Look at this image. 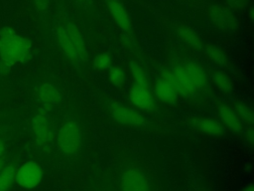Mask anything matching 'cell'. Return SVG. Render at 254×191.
I'll return each mask as SVG.
<instances>
[{"label":"cell","mask_w":254,"mask_h":191,"mask_svg":"<svg viewBox=\"0 0 254 191\" xmlns=\"http://www.w3.org/2000/svg\"><path fill=\"white\" fill-rule=\"evenodd\" d=\"M122 191H150L151 185L147 175L140 169L128 168L120 177Z\"/></svg>","instance_id":"6"},{"label":"cell","mask_w":254,"mask_h":191,"mask_svg":"<svg viewBox=\"0 0 254 191\" xmlns=\"http://www.w3.org/2000/svg\"><path fill=\"white\" fill-rule=\"evenodd\" d=\"M93 67L96 70H99V71L109 69L111 67V58H110V56L108 54H105V53L98 54L93 59Z\"/></svg>","instance_id":"24"},{"label":"cell","mask_w":254,"mask_h":191,"mask_svg":"<svg viewBox=\"0 0 254 191\" xmlns=\"http://www.w3.org/2000/svg\"><path fill=\"white\" fill-rule=\"evenodd\" d=\"M211 24L220 31L230 32L238 27V19L231 9L220 4H212L207 10Z\"/></svg>","instance_id":"4"},{"label":"cell","mask_w":254,"mask_h":191,"mask_svg":"<svg viewBox=\"0 0 254 191\" xmlns=\"http://www.w3.org/2000/svg\"><path fill=\"white\" fill-rule=\"evenodd\" d=\"M235 112L239 116L242 123L252 124L253 123V112L250 106L243 102L236 103L235 105Z\"/></svg>","instance_id":"22"},{"label":"cell","mask_w":254,"mask_h":191,"mask_svg":"<svg viewBox=\"0 0 254 191\" xmlns=\"http://www.w3.org/2000/svg\"><path fill=\"white\" fill-rule=\"evenodd\" d=\"M3 167H4V163H3V161L0 159V170H1Z\"/></svg>","instance_id":"30"},{"label":"cell","mask_w":254,"mask_h":191,"mask_svg":"<svg viewBox=\"0 0 254 191\" xmlns=\"http://www.w3.org/2000/svg\"><path fill=\"white\" fill-rule=\"evenodd\" d=\"M130 73L133 79L135 80V84L150 89L149 78L147 76V73L137 62L132 61L130 63Z\"/></svg>","instance_id":"19"},{"label":"cell","mask_w":254,"mask_h":191,"mask_svg":"<svg viewBox=\"0 0 254 191\" xmlns=\"http://www.w3.org/2000/svg\"><path fill=\"white\" fill-rule=\"evenodd\" d=\"M35 9L42 14H45L50 9V0H33Z\"/></svg>","instance_id":"26"},{"label":"cell","mask_w":254,"mask_h":191,"mask_svg":"<svg viewBox=\"0 0 254 191\" xmlns=\"http://www.w3.org/2000/svg\"><path fill=\"white\" fill-rule=\"evenodd\" d=\"M218 113L221 121L232 131L240 132L243 129V123L234 109L228 105H220L218 108Z\"/></svg>","instance_id":"14"},{"label":"cell","mask_w":254,"mask_h":191,"mask_svg":"<svg viewBox=\"0 0 254 191\" xmlns=\"http://www.w3.org/2000/svg\"><path fill=\"white\" fill-rule=\"evenodd\" d=\"M31 127L35 140L39 146H47L51 143L53 138V132L49 119L45 115H35L32 118Z\"/></svg>","instance_id":"9"},{"label":"cell","mask_w":254,"mask_h":191,"mask_svg":"<svg viewBox=\"0 0 254 191\" xmlns=\"http://www.w3.org/2000/svg\"><path fill=\"white\" fill-rule=\"evenodd\" d=\"M15 169L12 165L3 167L0 170V191H8L12 185Z\"/></svg>","instance_id":"21"},{"label":"cell","mask_w":254,"mask_h":191,"mask_svg":"<svg viewBox=\"0 0 254 191\" xmlns=\"http://www.w3.org/2000/svg\"><path fill=\"white\" fill-rule=\"evenodd\" d=\"M241 191H254V187L252 183H249L248 185H246Z\"/></svg>","instance_id":"28"},{"label":"cell","mask_w":254,"mask_h":191,"mask_svg":"<svg viewBox=\"0 0 254 191\" xmlns=\"http://www.w3.org/2000/svg\"><path fill=\"white\" fill-rule=\"evenodd\" d=\"M55 36L58 42L59 47L61 48L63 54L73 64H80L84 61V59L81 57L79 52L77 51L75 45L71 41L70 37L68 36L64 25H57L55 29Z\"/></svg>","instance_id":"8"},{"label":"cell","mask_w":254,"mask_h":191,"mask_svg":"<svg viewBox=\"0 0 254 191\" xmlns=\"http://www.w3.org/2000/svg\"><path fill=\"white\" fill-rule=\"evenodd\" d=\"M205 54L208 57V59L217 66L226 67L228 65V59L226 54L217 46L208 45L205 48Z\"/></svg>","instance_id":"18"},{"label":"cell","mask_w":254,"mask_h":191,"mask_svg":"<svg viewBox=\"0 0 254 191\" xmlns=\"http://www.w3.org/2000/svg\"><path fill=\"white\" fill-rule=\"evenodd\" d=\"M4 151H5V146H4L3 141L0 139V157L4 154Z\"/></svg>","instance_id":"29"},{"label":"cell","mask_w":254,"mask_h":191,"mask_svg":"<svg viewBox=\"0 0 254 191\" xmlns=\"http://www.w3.org/2000/svg\"><path fill=\"white\" fill-rule=\"evenodd\" d=\"M129 98L130 101L141 110L152 111L155 108L154 97L148 88L137 84L132 85L129 90Z\"/></svg>","instance_id":"10"},{"label":"cell","mask_w":254,"mask_h":191,"mask_svg":"<svg viewBox=\"0 0 254 191\" xmlns=\"http://www.w3.org/2000/svg\"><path fill=\"white\" fill-rule=\"evenodd\" d=\"M195 126L201 132L210 136H220L224 133L223 125L210 117H202L195 121Z\"/></svg>","instance_id":"15"},{"label":"cell","mask_w":254,"mask_h":191,"mask_svg":"<svg viewBox=\"0 0 254 191\" xmlns=\"http://www.w3.org/2000/svg\"><path fill=\"white\" fill-rule=\"evenodd\" d=\"M211 80L222 93H230L232 91V82L224 72H215L212 74Z\"/></svg>","instance_id":"20"},{"label":"cell","mask_w":254,"mask_h":191,"mask_svg":"<svg viewBox=\"0 0 254 191\" xmlns=\"http://www.w3.org/2000/svg\"><path fill=\"white\" fill-rule=\"evenodd\" d=\"M154 91H155V96L164 103L173 104V103H176L178 100L179 95L176 92V90L161 78H159L156 81Z\"/></svg>","instance_id":"13"},{"label":"cell","mask_w":254,"mask_h":191,"mask_svg":"<svg viewBox=\"0 0 254 191\" xmlns=\"http://www.w3.org/2000/svg\"><path fill=\"white\" fill-rule=\"evenodd\" d=\"M35 95L38 101L46 107L55 106L61 101V94L52 84H40L36 86Z\"/></svg>","instance_id":"11"},{"label":"cell","mask_w":254,"mask_h":191,"mask_svg":"<svg viewBox=\"0 0 254 191\" xmlns=\"http://www.w3.org/2000/svg\"><path fill=\"white\" fill-rule=\"evenodd\" d=\"M171 71L185 89L188 97L198 95L208 87V77L198 63L187 61L173 65Z\"/></svg>","instance_id":"2"},{"label":"cell","mask_w":254,"mask_h":191,"mask_svg":"<svg viewBox=\"0 0 254 191\" xmlns=\"http://www.w3.org/2000/svg\"><path fill=\"white\" fill-rule=\"evenodd\" d=\"M43 178V170L35 161H27L18 169L16 181L25 189H32L40 184Z\"/></svg>","instance_id":"7"},{"label":"cell","mask_w":254,"mask_h":191,"mask_svg":"<svg viewBox=\"0 0 254 191\" xmlns=\"http://www.w3.org/2000/svg\"><path fill=\"white\" fill-rule=\"evenodd\" d=\"M246 138H247L248 141L252 144V142H253V130H252V128H249V129L246 131Z\"/></svg>","instance_id":"27"},{"label":"cell","mask_w":254,"mask_h":191,"mask_svg":"<svg viewBox=\"0 0 254 191\" xmlns=\"http://www.w3.org/2000/svg\"><path fill=\"white\" fill-rule=\"evenodd\" d=\"M64 28L68 34V36L70 37L71 41L73 42V44L75 45L77 51L79 52V54L81 55V57L85 60L86 57V50H85V45H84V41L83 38L79 32V30L77 29V27L70 22L69 20L66 21V23L64 24Z\"/></svg>","instance_id":"17"},{"label":"cell","mask_w":254,"mask_h":191,"mask_svg":"<svg viewBox=\"0 0 254 191\" xmlns=\"http://www.w3.org/2000/svg\"><path fill=\"white\" fill-rule=\"evenodd\" d=\"M77 1H78V2H80L81 4H83V3H87V1H88V0H77Z\"/></svg>","instance_id":"31"},{"label":"cell","mask_w":254,"mask_h":191,"mask_svg":"<svg viewBox=\"0 0 254 191\" xmlns=\"http://www.w3.org/2000/svg\"><path fill=\"white\" fill-rule=\"evenodd\" d=\"M177 34L183 42L192 47L193 49L201 50L203 48V44L200 37L191 28L186 26L179 27L177 29Z\"/></svg>","instance_id":"16"},{"label":"cell","mask_w":254,"mask_h":191,"mask_svg":"<svg viewBox=\"0 0 254 191\" xmlns=\"http://www.w3.org/2000/svg\"><path fill=\"white\" fill-rule=\"evenodd\" d=\"M31 41L18 35L11 27L0 30V63L12 68L17 63H25L31 54Z\"/></svg>","instance_id":"1"},{"label":"cell","mask_w":254,"mask_h":191,"mask_svg":"<svg viewBox=\"0 0 254 191\" xmlns=\"http://www.w3.org/2000/svg\"><path fill=\"white\" fill-rule=\"evenodd\" d=\"M249 0H226L228 8L231 10H243L247 7Z\"/></svg>","instance_id":"25"},{"label":"cell","mask_w":254,"mask_h":191,"mask_svg":"<svg viewBox=\"0 0 254 191\" xmlns=\"http://www.w3.org/2000/svg\"><path fill=\"white\" fill-rule=\"evenodd\" d=\"M108 110L112 118L123 125H144L146 118L136 110L122 104L111 101L108 103Z\"/></svg>","instance_id":"5"},{"label":"cell","mask_w":254,"mask_h":191,"mask_svg":"<svg viewBox=\"0 0 254 191\" xmlns=\"http://www.w3.org/2000/svg\"><path fill=\"white\" fill-rule=\"evenodd\" d=\"M108 10L117 26L122 31L129 32L131 29V20L125 7L117 0H109Z\"/></svg>","instance_id":"12"},{"label":"cell","mask_w":254,"mask_h":191,"mask_svg":"<svg viewBox=\"0 0 254 191\" xmlns=\"http://www.w3.org/2000/svg\"><path fill=\"white\" fill-rule=\"evenodd\" d=\"M108 79L112 85L116 87H121L125 83V73L119 67L109 68Z\"/></svg>","instance_id":"23"},{"label":"cell","mask_w":254,"mask_h":191,"mask_svg":"<svg viewBox=\"0 0 254 191\" xmlns=\"http://www.w3.org/2000/svg\"><path fill=\"white\" fill-rule=\"evenodd\" d=\"M58 146L64 154H74L82 145V129L75 119L63 122L58 133Z\"/></svg>","instance_id":"3"}]
</instances>
